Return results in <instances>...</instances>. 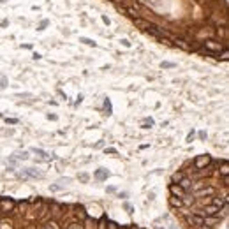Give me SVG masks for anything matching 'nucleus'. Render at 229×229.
Instances as JSON below:
<instances>
[{"instance_id":"f257e3e1","label":"nucleus","mask_w":229,"mask_h":229,"mask_svg":"<svg viewBox=\"0 0 229 229\" xmlns=\"http://www.w3.org/2000/svg\"><path fill=\"white\" fill-rule=\"evenodd\" d=\"M222 50H226V46H224L222 42L213 41V39L206 41V42L203 44V51H204V53H208V55H212V53H220Z\"/></svg>"},{"instance_id":"f03ea898","label":"nucleus","mask_w":229,"mask_h":229,"mask_svg":"<svg viewBox=\"0 0 229 229\" xmlns=\"http://www.w3.org/2000/svg\"><path fill=\"white\" fill-rule=\"evenodd\" d=\"M210 155L208 153H204V155H199V157H196V160H194V168L196 169H203V168H206L210 164Z\"/></svg>"},{"instance_id":"7ed1b4c3","label":"nucleus","mask_w":229,"mask_h":229,"mask_svg":"<svg viewBox=\"0 0 229 229\" xmlns=\"http://www.w3.org/2000/svg\"><path fill=\"white\" fill-rule=\"evenodd\" d=\"M21 176H23V178H41V176H42V173H41V171H37V169L28 168V169H23V171H21Z\"/></svg>"},{"instance_id":"20e7f679","label":"nucleus","mask_w":229,"mask_h":229,"mask_svg":"<svg viewBox=\"0 0 229 229\" xmlns=\"http://www.w3.org/2000/svg\"><path fill=\"white\" fill-rule=\"evenodd\" d=\"M212 206H215L217 210L226 208V197H213L212 199Z\"/></svg>"},{"instance_id":"39448f33","label":"nucleus","mask_w":229,"mask_h":229,"mask_svg":"<svg viewBox=\"0 0 229 229\" xmlns=\"http://www.w3.org/2000/svg\"><path fill=\"white\" fill-rule=\"evenodd\" d=\"M169 189H171V192H173L175 196H185V190H183L180 185H175V183H173V185H171Z\"/></svg>"},{"instance_id":"423d86ee","label":"nucleus","mask_w":229,"mask_h":229,"mask_svg":"<svg viewBox=\"0 0 229 229\" xmlns=\"http://www.w3.org/2000/svg\"><path fill=\"white\" fill-rule=\"evenodd\" d=\"M180 187H181L183 190H187V189H190V181H189L187 178H181V180H180Z\"/></svg>"},{"instance_id":"0eeeda50","label":"nucleus","mask_w":229,"mask_h":229,"mask_svg":"<svg viewBox=\"0 0 229 229\" xmlns=\"http://www.w3.org/2000/svg\"><path fill=\"white\" fill-rule=\"evenodd\" d=\"M95 176H97L99 180H104V178H108V171H106V169H99V171L95 173Z\"/></svg>"},{"instance_id":"6e6552de","label":"nucleus","mask_w":229,"mask_h":229,"mask_svg":"<svg viewBox=\"0 0 229 229\" xmlns=\"http://www.w3.org/2000/svg\"><path fill=\"white\" fill-rule=\"evenodd\" d=\"M220 173H222V176H224V178H226V176H227V173H229V166H227L226 160L222 162V169H220Z\"/></svg>"},{"instance_id":"1a4fd4ad","label":"nucleus","mask_w":229,"mask_h":229,"mask_svg":"<svg viewBox=\"0 0 229 229\" xmlns=\"http://www.w3.org/2000/svg\"><path fill=\"white\" fill-rule=\"evenodd\" d=\"M79 41H81V42H85V44H88V46H95V42H94V41H92V39H86V37H81Z\"/></svg>"},{"instance_id":"9d476101","label":"nucleus","mask_w":229,"mask_h":229,"mask_svg":"<svg viewBox=\"0 0 229 229\" xmlns=\"http://www.w3.org/2000/svg\"><path fill=\"white\" fill-rule=\"evenodd\" d=\"M229 58V53H227V50H222V60H227Z\"/></svg>"},{"instance_id":"9b49d317","label":"nucleus","mask_w":229,"mask_h":229,"mask_svg":"<svg viewBox=\"0 0 229 229\" xmlns=\"http://www.w3.org/2000/svg\"><path fill=\"white\" fill-rule=\"evenodd\" d=\"M160 65H162V67H173L175 63H169V62H162V63H160Z\"/></svg>"},{"instance_id":"f8f14e48","label":"nucleus","mask_w":229,"mask_h":229,"mask_svg":"<svg viewBox=\"0 0 229 229\" xmlns=\"http://www.w3.org/2000/svg\"><path fill=\"white\" fill-rule=\"evenodd\" d=\"M114 226H117V224H113V222L109 224V227H111V229H117V227H114Z\"/></svg>"}]
</instances>
